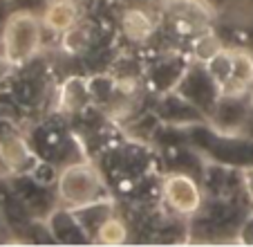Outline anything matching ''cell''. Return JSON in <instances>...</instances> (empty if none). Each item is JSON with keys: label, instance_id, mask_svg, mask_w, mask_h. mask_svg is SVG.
Wrapping results in <instances>:
<instances>
[{"label": "cell", "instance_id": "1", "mask_svg": "<svg viewBox=\"0 0 253 247\" xmlns=\"http://www.w3.org/2000/svg\"><path fill=\"white\" fill-rule=\"evenodd\" d=\"M188 130V144L211 164L229 169L253 167V139L247 135H231L215 130L209 122L195 124Z\"/></svg>", "mask_w": 253, "mask_h": 247}, {"label": "cell", "instance_id": "2", "mask_svg": "<svg viewBox=\"0 0 253 247\" xmlns=\"http://www.w3.org/2000/svg\"><path fill=\"white\" fill-rule=\"evenodd\" d=\"M45 25L34 9H14L0 27V52L16 67L29 63L43 48Z\"/></svg>", "mask_w": 253, "mask_h": 247}, {"label": "cell", "instance_id": "3", "mask_svg": "<svg viewBox=\"0 0 253 247\" xmlns=\"http://www.w3.org/2000/svg\"><path fill=\"white\" fill-rule=\"evenodd\" d=\"M105 198L103 173L87 160L70 162L58 171L56 180V200L63 207L77 209L87 202Z\"/></svg>", "mask_w": 253, "mask_h": 247}, {"label": "cell", "instance_id": "4", "mask_svg": "<svg viewBox=\"0 0 253 247\" xmlns=\"http://www.w3.org/2000/svg\"><path fill=\"white\" fill-rule=\"evenodd\" d=\"M162 202L175 218H193L204 204V186L188 171H168L162 178Z\"/></svg>", "mask_w": 253, "mask_h": 247}, {"label": "cell", "instance_id": "5", "mask_svg": "<svg viewBox=\"0 0 253 247\" xmlns=\"http://www.w3.org/2000/svg\"><path fill=\"white\" fill-rule=\"evenodd\" d=\"M175 92H179L184 99L195 104L202 113H206V117H211V113L215 110V106H217V101H220V97H222L220 86L215 83L211 72L206 70V65L200 61L188 63L186 72H184L182 81L177 83Z\"/></svg>", "mask_w": 253, "mask_h": 247}, {"label": "cell", "instance_id": "6", "mask_svg": "<svg viewBox=\"0 0 253 247\" xmlns=\"http://www.w3.org/2000/svg\"><path fill=\"white\" fill-rule=\"evenodd\" d=\"M253 115V97L251 92L242 95H222L215 110L211 113L209 124L220 133L244 135V128L249 126Z\"/></svg>", "mask_w": 253, "mask_h": 247}, {"label": "cell", "instance_id": "7", "mask_svg": "<svg viewBox=\"0 0 253 247\" xmlns=\"http://www.w3.org/2000/svg\"><path fill=\"white\" fill-rule=\"evenodd\" d=\"M155 115L159 117L162 124L172 126V128H191L195 124L209 122L206 113H202L195 104L184 99V97L175 90L159 95V101H157V106H155Z\"/></svg>", "mask_w": 253, "mask_h": 247}, {"label": "cell", "instance_id": "8", "mask_svg": "<svg viewBox=\"0 0 253 247\" xmlns=\"http://www.w3.org/2000/svg\"><path fill=\"white\" fill-rule=\"evenodd\" d=\"M43 220L52 236V243H58V245H90L92 243L90 234L85 232V227L70 207L56 204Z\"/></svg>", "mask_w": 253, "mask_h": 247}, {"label": "cell", "instance_id": "9", "mask_svg": "<svg viewBox=\"0 0 253 247\" xmlns=\"http://www.w3.org/2000/svg\"><path fill=\"white\" fill-rule=\"evenodd\" d=\"M92 99V86L85 76H67L56 90V113L61 115H77L85 110Z\"/></svg>", "mask_w": 253, "mask_h": 247}, {"label": "cell", "instance_id": "10", "mask_svg": "<svg viewBox=\"0 0 253 247\" xmlns=\"http://www.w3.org/2000/svg\"><path fill=\"white\" fill-rule=\"evenodd\" d=\"M36 160H39L36 151L29 148V144L23 137H18V135H2L0 137V162L11 176L29 173Z\"/></svg>", "mask_w": 253, "mask_h": 247}, {"label": "cell", "instance_id": "11", "mask_svg": "<svg viewBox=\"0 0 253 247\" xmlns=\"http://www.w3.org/2000/svg\"><path fill=\"white\" fill-rule=\"evenodd\" d=\"M188 63L177 54H164L162 59L153 63L148 67V83L157 95L170 92L177 88V83L182 81L184 72H186Z\"/></svg>", "mask_w": 253, "mask_h": 247}, {"label": "cell", "instance_id": "12", "mask_svg": "<svg viewBox=\"0 0 253 247\" xmlns=\"http://www.w3.org/2000/svg\"><path fill=\"white\" fill-rule=\"evenodd\" d=\"M79 18H81V9H79L77 0H47V5L43 7V14H41L45 29L58 34V36L70 27H74Z\"/></svg>", "mask_w": 253, "mask_h": 247}, {"label": "cell", "instance_id": "13", "mask_svg": "<svg viewBox=\"0 0 253 247\" xmlns=\"http://www.w3.org/2000/svg\"><path fill=\"white\" fill-rule=\"evenodd\" d=\"M253 88V54L244 48H233V74L222 95H242Z\"/></svg>", "mask_w": 253, "mask_h": 247}, {"label": "cell", "instance_id": "14", "mask_svg": "<svg viewBox=\"0 0 253 247\" xmlns=\"http://www.w3.org/2000/svg\"><path fill=\"white\" fill-rule=\"evenodd\" d=\"M72 211L77 214V218L81 220V225L85 227V232L90 234L92 243H94V236H96V232H99V227L115 214V202L105 195V198H99V200H94V202H87V204L77 207V209H72Z\"/></svg>", "mask_w": 253, "mask_h": 247}, {"label": "cell", "instance_id": "15", "mask_svg": "<svg viewBox=\"0 0 253 247\" xmlns=\"http://www.w3.org/2000/svg\"><path fill=\"white\" fill-rule=\"evenodd\" d=\"M121 29H124L128 41H132V43H143V41H148L155 34V20L150 18L148 11L132 7V9H128L124 14V18H121Z\"/></svg>", "mask_w": 253, "mask_h": 247}, {"label": "cell", "instance_id": "16", "mask_svg": "<svg viewBox=\"0 0 253 247\" xmlns=\"http://www.w3.org/2000/svg\"><path fill=\"white\" fill-rule=\"evenodd\" d=\"M92 45V29L87 25L77 23L74 27H70L67 32L61 34V48L65 54H81L85 52L87 48Z\"/></svg>", "mask_w": 253, "mask_h": 247}, {"label": "cell", "instance_id": "17", "mask_svg": "<svg viewBox=\"0 0 253 247\" xmlns=\"http://www.w3.org/2000/svg\"><path fill=\"white\" fill-rule=\"evenodd\" d=\"M126 241H128V225L117 214H112L105 220L94 236V243H99V245H124Z\"/></svg>", "mask_w": 253, "mask_h": 247}, {"label": "cell", "instance_id": "18", "mask_svg": "<svg viewBox=\"0 0 253 247\" xmlns=\"http://www.w3.org/2000/svg\"><path fill=\"white\" fill-rule=\"evenodd\" d=\"M220 48H224V45L220 43L217 34L211 32L209 27L202 29V32H197V38H195V43H193V54H195V61L206 63Z\"/></svg>", "mask_w": 253, "mask_h": 247}, {"label": "cell", "instance_id": "19", "mask_svg": "<svg viewBox=\"0 0 253 247\" xmlns=\"http://www.w3.org/2000/svg\"><path fill=\"white\" fill-rule=\"evenodd\" d=\"M14 97L18 104H25V106L36 104V99L41 97V81L29 79V76L18 79L14 83Z\"/></svg>", "mask_w": 253, "mask_h": 247}, {"label": "cell", "instance_id": "20", "mask_svg": "<svg viewBox=\"0 0 253 247\" xmlns=\"http://www.w3.org/2000/svg\"><path fill=\"white\" fill-rule=\"evenodd\" d=\"M235 243L238 245H253V211L244 214L235 232Z\"/></svg>", "mask_w": 253, "mask_h": 247}, {"label": "cell", "instance_id": "21", "mask_svg": "<svg viewBox=\"0 0 253 247\" xmlns=\"http://www.w3.org/2000/svg\"><path fill=\"white\" fill-rule=\"evenodd\" d=\"M242 191L244 195H247V200L253 204V167H247L242 169Z\"/></svg>", "mask_w": 253, "mask_h": 247}, {"label": "cell", "instance_id": "22", "mask_svg": "<svg viewBox=\"0 0 253 247\" xmlns=\"http://www.w3.org/2000/svg\"><path fill=\"white\" fill-rule=\"evenodd\" d=\"M14 63H11L9 61V59H7L5 57V54H2V52H0V83H2V81H5L7 79V76H9L11 74V70H14Z\"/></svg>", "mask_w": 253, "mask_h": 247}, {"label": "cell", "instance_id": "23", "mask_svg": "<svg viewBox=\"0 0 253 247\" xmlns=\"http://www.w3.org/2000/svg\"><path fill=\"white\" fill-rule=\"evenodd\" d=\"M206 5H211L213 9H224V7H229L233 0H204Z\"/></svg>", "mask_w": 253, "mask_h": 247}, {"label": "cell", "instance_id": "24", "mask_svg": "<svg viewBox=\"0 0 253 247\" xmlns=\"http://www.w3.org/2000/svg\"><path fill=\"white\" fill-rule=\"evenodd\" d=\"M244 2H247V5H249V2H251V0H244Z\"/></svg>", "mask_w": 253, "mask_h": 247}]
</instances>
